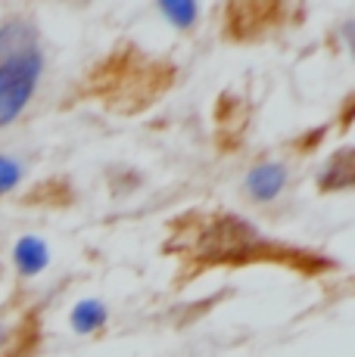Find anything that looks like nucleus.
<instances>
[{"label":"nucleus","instance_id":"1","mask_svg":"<svg viewBox=\"0 0 355 357\" xmlns=\"http://www.w3.org/2000/svg\"><path fill=\"white\" fill-rule=\"evenodd\" d=\"M44 56L31 22L10 19L0 25V128L13 125L38 87Z\"/></svg>","mask_w":355,"mask_h":357},{"label":"nucleus","instance_id":"2","mask_svg":"<svg viewBox=\"0 0 355 357\" xmlns=\"http://www.w3.org/2000/svg\"><path fill=\"white\" fill-rule=\"evenodd\" d=\"M284 183H287V171L281 165H259V168H252V174L247 177L249 193L256 199H262V202L275 199L284 190Z\"/></svg>","mask_w":355,"mask_h":357},{"label":"nucleus","instance_id":"3","mask_svg":"<svg viewBox=\"0 0 355 357\" xmlns=\"http://www.w3.org/2000/svg\"><path fill=\"white\" fill-rule=\"evenodd\" d=\"M47 261H50V255H47V245L41 243L38 236H25L16 243V267L25 273V277H35V273H41L47 267Z\"/></svg>","mask_w":355,"mask_h":357},{"label":"nucleus","instance_id":"4","mask_svg":"<svg viewBox=\"0 0 355 357\" xmlns=\"http://www.w3.org/2000/svg\"><path fill=\"white\" fill-rule=\"evenodd\" d=\"M103 320H106V307L100 305L97 298L81 301V305H75V311H72V326L78 329V333H91V329H97Z\"/></svg>","mask_w":355,"mask_h":357},{"label":"nucleus","instance_id":"5","mask_svg":"<svg viewBox=\"0 0 355 357\" xmlns=\"http://www.w3.org/2000/svg\"><path fill=\"white\" fill-rule=\"evenodd\" d=\"M352 153L349 149H343V153L337 155V162L327 168V177H324V190L331 187V190H340V187H349V181H352Z\"/></svg>","mask_w":355,"mask_h":357},{"label":"nucleus","instance_id":"6","mask_svg":"<svg viewBox=\"0 0 355 357\" xmlns=\"http://www.w3.org/2000/svg\"><path fill=\"white\" fill-rule=\"evenodd\" d=\"M159 10L172 19V25H178V29L194 25L196 13H200V10H196V3H190V0H166V3H159Z\"/></svg>","mask_w":355,"mask_h":357},{"label":"nucleus","instance_id":"7","mask_svg":"<svg viewBox=\"0 0 355 357\" xmlns=\"http://www.w3.org/2000/svg\"><path fill=\"white\" fill-rule=\"evenodd\" d=\"M19 177H22V168H19L13 159L0 155V193H10V190L19 183Z\"/></svg>","mask_w":355,"mask_h":357},{"label":"nucleus","instance_id":"8","mask_svg":"<svg viewBox=\"0 0 355 357\" xmlns=\"http://www.w3.org/2000/svg\"><path fill=\"white\" fill-rule=\"evenodd\" d=\"M0 335H3V333H0Z\"/></svg>","mask_w":355,"mask_h":357}]
</instances>
